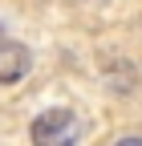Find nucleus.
Instances as JSON below:
<instances>
[{
  "label": "nucleus",
  "instance_id": "obj_1",
  "mask_svg": "<svg viewBox=\"0 0 142 146\" xmlns=\"http://www.w3.org/2000/svg\"><path fill=\"white\" fill-rule=\"evenodd\" d=\"M81 134V122L73 110H49L33 122V142H45V146H57V142H73Z\"/></svg>",
  "mask_w": 142,
  "mask_h": 146
},
{
  "label": "nucleus",
  "instance_id": "obj_2",
  "mask_svg": "<svg viewBox=\"0 0 142 146\" xmlns=\"http://www.w3.org/2000/svg\"><path fill=\"white\" fill-rule=\"evenodd\" d=\"M29 73V49L16 41H0V81L12 85Z\"/></svg>",
  "mask_w": 142,
  "mask_h": 146
}]
</instances>
